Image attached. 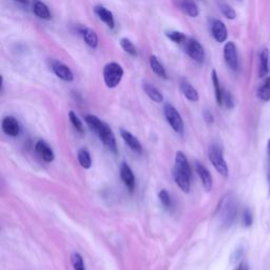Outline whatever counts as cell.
Wrapping results in <instances>:
<instances>
[{
	"mask_svg": "<svg viewBox=\"0 0 270 270\" xmlns=\"http://www.w3.org/2000/svg\"><path fill=\"white\" fill-rule=\"evenodd\" d=\"M224 58L227 65L233 71H238L239 69V56L238 50L232 42H228L224 47Z\"/></svg>",
	"mask_w": 270,
	"mask_h": 270,
	"instance_id": "8",
	"label": "cell"
},
{
	"mask_svg": "<svg viewBox=\"0 0 270 270\" xmlns=\"http://www.w3.org/2000/svg\"><path fill=\"white\" fill-rule=\"evenodd\" d=\"M174 2L178 8H180V10L184 12L186 15L192 18H195L199 15V9L193 0H174Z\"/></svg>",
	"mask_w": 270,
	"mask_h": 270,
	"instance_id": "13",
	"label": "cell"
},
{
	"mask_svg": "<svg viewBox=\"0 0 270 270\" xmlns=\"http://www.w3.org/2000/svg\"><path fill=\"white\" fill-rule=\"evenodd\" d=\"M77 158H78L80 166H82L83 168H85V169H90L91 168V166H92L91 155H90L89 151L87 149H85V148H83V149H80L78 151Z\"/></svg>",
	"mask_w": 270,
	"mask_h": 270,
	"instance_id": "27",
	"label": "cell"
},
{
	"mask_svg": "<svg viewBox=\"0 0 270 270\" xmlns=\"http://www.w3.org/2000/svg\"><path fill=\"white\" fill-rule=\"evenodd\" d=\"M120 47L123 48V50L125 52H127L128 54H130L131 56H134L137 57L138 56V51H137V48H135V46L133 45V43L131 42L130 39L124 37L120 39Z\"/></svg>",
	"mask_w": 270,
	"mask_h": 270,
	"instance_id": "28",
	"label": "cell"
},
{
	"mask_svg": "<svg viewBox=\"0 0 270 270\" xmlns=\"http://www.w3.org/2000/svg\"><path fill=\"white\" fill-rule=\"evenodd\" d=\"M195 169L200 179L203 187L205 188L206 191H210L213 187V180L210 171L204 165L200 164L199 161H195Z\"/></svg>",
	"mask_w": 270,
	"mask_h": 270,
	"instance_id": "10",
	"label": "cell"
},
{
	"mask_svg": "<svg viewBox=\"0 0 270 270\" xmlns=\"http://www.w3.org/2000/svg\"><path fill=\"white\" fill-rule=\"evenodd\" d=\"M180 89L183 95L190 102H197L199 99V94L197 90L188 82L186 78H183L180 83Z\"/></svg>",
	"mask_w": 270,
	"mask_h": 270,
	"instance_id": "17",
	"label": "cell"
},
{
	"mask_svg": "<svg viewBox=\"0 0 270 270\" xmlns=\"http://www.w3.org/2000/svg\"><path fill=\"white\" fill-rule=\"evenodd\" d=\"M186 52L194 61L203 63L205 60V51L203 46L194 38H189L186 43Z\"/></svg>",
	"mask_w": 270,
	"mask_h": 270,
	"instance_id": "6",
	"label": "cell"
},
{
	"mask_svg": "<svg viewBox=\"0 0 270 270\" xmlns=\"http://www.w3.org/2000/svg\"><path fill=\"white\" fill-rule=\"evenodd\" d=\"M35 150L37 154L42 157L46 163H52L54 158H55V155H54L52 148L43 140H40L36 143Z\"/></svg>",
	"mask_w": 270,
	"mask_h": 270,
	"instance_id": "16",
	"label": "cell"
},
{
	"mask_svg": "<svg viewBox=\"0 0 270 270\" xmlns=\"http://www.w3.org/2000/svg\"><path fill=\"white\" fill-rule=\"evenodd\" d=\"M269 193H270V187H269Z\"/></svg>",
	"mask_w": 270,
	"mask_h": 270,
	"instance_id": "40",
	"label": "cell"
},
{
	"mask_svg": "<svg viewBox=\"0 0 270 270\" xmlns=\"http://www.w3.org/2000/svg\"><path fill=\"white\" fill-rule=\"evenodd\" d=\"M174 168L178 169L188 175L192 177V170L190 165H189V161L186 157V155L182 151H178L175 154V160H174Z\"/></svg>",
	"mask_w": 270,
	"mask_h": 270,
	"instance_id": "20",
	"label": "cell"
},
{
	"mask_svg": "<svg viewBox=\"0 0 270 270\" xmlns=\"http://www.w3.org/2000/svg\"><path fill=\"white\" fill-rule=\"evenodd\" d=\"M173 179L177 185L181 188V190L185 193L190 191L191 188V177L178 169H173Z\"/></svg>",
	"mask_w": 270,
	"mask_h": 270,
	"instance_id": "14",
	"label": "cell"
},
{
	"mask_svg": "<svg viewBox=\"0 0 270 270\" xmlns=\"http://www.w3.org/2000/svg\"><path fill=\"white\" fill-rule=\"evenodd\" d=\"M220 10L222 12V14L227 18V19H234L237 17V13L234 11V9L231 7V6H229L228 4H220Z\"/></svg>",
	"mask_w": 270,
	"mask_h": 270,
	"instance_id": "29",
	"label": "cell"
},
{
	"mask_svg": "<svg viewBox=\"0 0 270 270\" xmlns=\"http://www.w3.org/2000/svg\"><path fill=\"white\" fill-rule=\"evenodd\" d=\"M267 155H268V160H269V166H270V139L267 142Z\"/></svg>",
	"mask_w": 270,
	"mask_h": 270,
	"instance_id": "37",
	"label": "cell"
},
{
	"mask_svg": "<svg viewBox=\"0 0 270 270\" xmlns=\"http://www.w3.org/2000/svg\"><path fill=\"white\" fill-rule=\"evenodd\" d=\"M238 270H249V269H248V266H247L246 264H243V263H242V264L239 266Z\"/></svg>",
	"mask_w": 270,
	"mask_h": 270,
	"instance_id": "38",
	"label": "cell"
},
{
	"mask_svg": "<svg viewBox=\"0 0 270 270\" xmlns=\"http://www.w3.org/2000/svg\"><path fill=\"white\" fill-rule=\"evenodd\" d=\"M119 173H120L121 181L124 182L125 186L129 189V191L132 192L135 188V177H134L132 169L127 163H123L120 165Z\"/></svg>",
	"mask_w": 270,
	"mask_h": 270,
	"instance_id": "15",
	"label": "cell"
},
{
	"mask_svg": "<svg viewBox=\"0 0 270 270\" xmlns=\"http://www.w3.org/2000/svg\"><path fill=\"white\" fill-rule=\"evenodd\" d=\"M166 36L171 40V42L175 44H182L187 40V37L184 33L179 31H170L166 33Z\"/></svg>",
	"mask_w": 270,
	"mask_h": 270,
	"instance_id": "30",
	"label": "cell"
},
{
	"mask_svg": "<svg viewBox=\"0 0 270 270\" xmlns=\"http://www.w3.org/2000/svg\"><path fill=\"white\" fill-rule=\"evenodd\" d=\"M223 105H225L228 109H232V108L234 107L233 97H232L231 94L227 91L223 92Z\"/></svg>",
	"mask_w": 270,
	"mask_h": 270,
	"instance_id": "34",
	"label": "cell"
},
{
	"mask_svg": "<svg viewBox=\"0 0 270 270\" xmlns=\"http://www.w3.org/2000/svg\"><path fill=\"white\" fill-rule=\"evenodd\" d=\"M208 157H209L210 163L214 167V169L217 170L222 175V177L228 178V174H229L228 165L224 158V153H223L222 148L218 144H212L209 147Z\"/></svg>",
	"mask_w": 270,
	"mask_h": 270,
	"instance_id": "3",
	"label": "cell"
},
{
	"mask_svg": "<svg viewBox=\"0 0 270 270\" xmlns=\"http://www.w3.org/2000/svg\"><path fill=\"white\" fill-rule=\"evenodd\" d=\"M211 33H212L213 38L220 44L225 43L227 40V37H228L227 28H226L225 23L219 19H215L212 21Z\"/></svg>",
	"mask_w": 270,
	"mask_h": 270,
	"instance_id": "12",
	"label": "cell"
},
{
	"mask_svg": "<svg viewBox=\"0 0 270 270\" xmlns=\"http://www.w3.org/2000/svg\"><path fill=\"white\" fill-rule=\"evenodd\" d=\"M149 63H150V66L152 71L159 77L164 78V79H167V72L165 70L164 65L160 63V61L158 60V58L155 56V55H151L150 58H149Z\"/></svg>",
	"mask_w": 270,
	"mask_h": 270,
	"instance_id": "25",
	"label": "cell"
},
{
	"mask_svg": "<svg viewBox=\"0 0 270 270\" xmlns=\"http://www.w3.org/2000/svg\"><path fill=\"white\" fill-rule=\"evenodd\" d=\"M120 137H121V139L124 140L125 144L130 148L133 152L138 153V154H142L143 146L140 143V141L138 140V138H135L131 132H129L128 130H125V129H120Z\"/></svg>",
	"mask_w": 270,
	"mask_h": 270,
	"instance_id": "11",
	"label": "cell"
},
{
	"mask_svg": "<svg viewBox=\"0 0 270 270\" xmlns=\"http://www.w3.org/2000/svg\"><path fill=\"white\" fill-rule=\"evenodd\" d=\"M124 69L117 62H109L104 68V80L108 88H116L123 79Z\"/></svg>",
	"mask_w": 270,
	"mask_h": 270,
	"instance_id": "4",
	"label": "cell"
},
{
	"mask_svg": "<svg viewBox=\"0 0 270 270\" xmlns=\"http://www.w3.org/2000/svg\"><path fill=\"white\" fill-rule=\"evenodd\" d=\"M258 97L262 102L270 100V77H266V79L262 83V85L259 87Z\"/></svg>",
	"mask_w": 270,
	"mask_h": 270,
	"instance_id": "26",
	"label": "cell"
},
{
	"mask_svg": "<svg viewBox=\"0 0 270 270\" xmlns=\"http://www.w3.org/2000/svg\"><path fill=\"white\" fill-rule=\"evenodd\" d=\"M269 73V52L264 49L260 54V64H259V77H266Z\"/></svg>",
	"mask_w": 270,
	"mask_h": 270,
	"instance_id": "23",
	"label": "cell"
},
{
	"mask_svg": "<svg viewBox=\"0 0 270 270\" xmlns=\"http://www.w3.org/2000/svg\"><path fill=\"white\" fill-rule=\"evenodd\" d=\"M94 12H95V14L97 15V17L102 21H104L108 26H109L110 29H114L115 20H114L113 13L111 11H109L107 8H105L103 6H96L95 8H94Z\"/></svg>",
	"mask_w": 270,
	"mask_h": 270,
	"instance_id": "18",
	"label": "cell"
},
{
	"mask_svg": "<svg viewBox=\"0 0 270 270\" xmlns=\"http://www.w3.org/2000/svg\"><path fill=\"white\" fill-rule=\"evenodd\" d=\"M33 12H34V14L39 18L45 19V20L51 19V13H50L48 6L45 3L40 2V0H34Z\"/></svg>",
	"mask_w": 270,
	"mask_h": 270,
	"instance_id": "21",
	"label": "cell"
},
{
	"mask_svg": "<svg viewBox=\"0 0 270 270\" xmlns=\"http://www.w3.org/2000/svg\"><path fill=\"white\" fill-rule=\"evenodd\" d=\"M79 34L83 36L84 42L92 49H96L98 47V36L92 29L87 26H80Z\"/></svg>",
	"mask_w": 270,
	"mask_h": 270,
	"instance_id": "19",
	"label": "cell"
},
{
	"mask_svg": "<svg viewBox=\"0 0 270 270\" xmlns=\"http://www.w3.org/2000/svg\"><path fill=\"white\" fill-rule=\"evenodd\" d=\"M71 262L73 265L74 270H86L85 263L83 260V256L80 255L78 252H74L71 256Z\"/></svg>",
	"mask_w": 270,
	"mask_h": 270,
	"instance_id": "31",
	"label": "cell"
},
{
	"mask_svg": "<svg viewBox=\"0 0 270 270\" xmlns=\"http://www.w3.org/2000/svg\"><path fill=\"white\" fill-rule=\"evenodd\" d=\"M158 198H159L160 204L163 205V207H165L166 209L171 208L172 199H171L170 194L165 190V189H163V190H160V192L158 193Z\"/></svg>",
	"mask_w": 270,
	"mask_h": 270,
	"instance_id": "32",
	"label": "cell"
},
{
	"mask_svg": "<svg viewBox=\"0 0 270 270\" xmlns=\"http://www.w3.org/2000/svg\"><path fill=\"white\" fill-rule=\"evenodd\" d=\"M204 118H205V120L207 121L208 124L213 123V115H212V113H211L210 111L206 110V111L204 112Z\"/></svg>",
	"mask_w": 270,
	"mask_h": 270,
	"instance_id": "36",
	"label": "cell"
},
{
	"mask_svg": "<svg viewBox=\"0 0 270 270\" xmlns=\"http://www.w3.org/2000/svg\"><path fill=\"white\" fill-rule=\"evenodd\" d=\"M211 78H212V84L214 87V94H215V99H217V103L219 106H223V92L224 90L221 88L220 84V79L217 74V71L212 70L211 73Z\"/></svg>",
	"mask_w": 270,
	"mask_h": 270,
	"instance_id": "24",
	"label": "cell"
},
{
	"mask_svg": "<svg viewBox=\"0 0 270 270\" xmlns=\"http://www.w3.org/2000/svg\"><path fill=\"white\" fill-rule=\"evenodd\" d=\"M69 118H70V121L72 123L73 127L75 128V130L79 133H84V125L82 123V120H80L79 117L75 114V112L70 111L69 112Z\"/></svg>",
	"mask_w": 270,
	"mask_h": 270,
	"instance_id": "33",
	"label": "cell"
},
{
	"mask_svg": "<svg viewBox=\"0 0 270 270\" xmlns=\"http://www.w3.org/2000/svg\"><path fill=\"white\" fill-rule=\"evenodd\" d=\"M221 221L225 226H230L234 222L237 215V203L231 193L226 194L219 207Z\"/></svg>",
	"mask_w": 270,
	"mask_h": 270,
	"instance_id": "2",
	"label": "cell"
},
{
	"mask_svg": "<svg viewBox=\"0 0 270 270\" xmlns=\"http://www.w3.org/2000/svg\"><path fill=\"white\" fill-rule=\"evenodd\" d=\"M143 89L145 91V93L147 94L148 96H149L150 99H152L153 102L157 103V104H160L164 102V95L161 94V92L155 88L153 85L151 84H148V83H145L143 85Z\"/></svg>",
	"mask_w": 270,
	"mask_h": 270,
	"instance_id": "22",
	"label": "cell"
},
{
	"mask_svg": "<svg viewBox=\"0 0 270 270\" xmlns=\"http://www.w3.org/2000/svg\"><path fill=\"white\" fill-rule=\"evenodd\" d=\"M252 222H253V218H252L251 212L248 209L244 210V213H243V223H244L246 227H249L252 225Z\"/></svg>",
	"mask_w": 270,
	"mask_h": 270,
	"instance_id": "35",
	"label": "cell"
},
{
	"mask_svg": "<svg viewBox=\"0 0 270 270\" xmlns=\"http://www.w3.org/2000/svg\"><path fill=\"white\" fill-rule=\"evenodd\" d=\"M50 66L52 71L54 72L58 78H60L63 82L71 83L74 80V75L71 69L66 64L62 63L61 61H58L56 59H52L50 61Z\"/></svg>",
	"mask_w": 270,
	"mask_h": 270,
	"instance_id": "7",
	"label": "cell"
},
{
	"mask_svg": "<svg viewBox=\"0 0 270 270\" xmlns=\"http://www.w3.org/2000/svg\"><path fill=\"white\" fill-rule=\"evenodd\" d=\"M15 2H17V3L21 4V5H26V4L29 3V0H15Z\"/></svg>",
	"mask_w": 270,
	"mask_h": 270,
	"instance_id": "39",
	"label": "cell"
},
{
	"mask_svg": "<svg viewBox=\"0 0 270 270\" xmlns=\"http://www.w3.org/2000/svg\"><path fill=\"white\" fill-rule=\"evenodd\" d=\"M2 128L5 134L9 135L12 138H16L20 133V125L18 123V120L13 117V116H7L3 119L2 123Z\"/></svg>",
	"mask_w": 270,
	"mask_h": 270,
	"instance_id": "9",
	"label": "cell"
},
{
	"mask_svg": "<svg viewBox=\"0 0 270 270\" xmlns=\"http://www.w3.org/2000/svg\"><path fill=\"white\" fill-rule=\"evenodd\" d=\"M164 114H165L166 120L168 121L170 127L174 130V132H177L178 134L182 135L184 133L185 128H184V121H183V118L180 112L175 109L172 105L167 104L164 107Z\"/></svg>",
	"mask_w": 270,
	"mask_h": 270,
	"instance_id": "5",
	"label": "cell"
},
{
	"mask_svg": "<svg viewBox=\"0 0 270 270\" xmlns=\"http://www.w3.org/2000/svg\"><path fill=\"white\" fill-rule=\"evenodd\" d=\"M85 119L89 128L97 134V137L108 149L113 153H117L116 140L112 129L95 115H87Z\"/></svg>",
	"mask_w": 270,
	"mask_h": 270,
	"instance_id": "1",
	"label": "cell"
}]
</instances>
